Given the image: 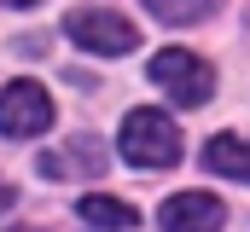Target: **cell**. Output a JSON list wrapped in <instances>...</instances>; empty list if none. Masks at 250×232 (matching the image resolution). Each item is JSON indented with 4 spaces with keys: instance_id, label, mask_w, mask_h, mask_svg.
<instances>
[{
    "instance_id": "cell-1",
    "label": "cell",
    "mask_w": 250,
    "mask_h": 232,
    "mask_svg": "<svg viewBox=\"0 0 250 232\" xmlns=\"http://www.w3.org/2000/svg\"><path fill=\"white\" fill-rule=\"evenodd\" d=\"M123 157L140 169H169L181 163V128L163 111H128L123 116Z\"/></svg>"
},
{
    "instance_id": "cell-2",
    "label": "cell",
    "mask_w": 250,
    "mask_h": 232,
    "mask_svg": "<svg viewBox=\"0 0 250 232\" xmlns=\"http://www.w3.org/2000/svg\"><path fill=\"white\" fill-rule=\"evenodd\" d=\"M151 81H157L175 105H204V99L215 93V70L198 53H181V47H169V53L151 58Z\"/></svg>"
},
{
    "instance_id": "cell-3",
    "label": "cell",
    "mask_w": 250,
    "mask_h": 232,
    "mask_svg": "<svg viewBox=\"0 0 250 232\" xmlns=\"http://www.w3.org/2000/svg\"><path fill=\"white\" fill-rule=\"evenodd\" d=\"M64 29H70L76 47H87V53H99V58H117V53H128V47L140 41V29L128 23L123 12H105V6H82V12H70Z\"/></svg>"
},
{
    "instance_id": "cell-4",
    "label": "cell",
    "mask_w": 250,
    "mask_h": 232,
    "mask_svg": "<svg viewBox=\"0 0 250 232\" xmlns=\"http://www.w3.org/2000/svg\"><path fill=\"white\" fill-rule=\"evenodd\" d=\"M53 128V99L41 81H12L0 87V134L6 139H29V134H47Z\"/></svg>"
},
{
    "instance_id": "cell-5",
    "label": "cell",
    "mask_w": 250,
    "mask_h": 232,
    "mask_svg": "<svg viewBox=\"0 0 250 232\" xmlns=\"http://www.w3.org/2000/svg\"><path fill=\"white\" fill-rule=\"evenodd\" d=\"M227 227V203L209 192H181L163 203V232H221Z\"/></svg>"
},
{
    "instance_id": "cell-6",
    "label": "cell",
    "mask_w": 250,
    "mask_h": 232,
    "mask_svg": "<svg viewBox=\"0 0 250 232\" xmlns=\"http://www.w3.org/2000/svg\"><path fill=\"white\" fill-rule=\"evenodd\" d=\"M41 174H53V180H70V174H105V145L87 139V134H76L64 151H47V157H41Z\"/></svg>"
},
{
    "instance_id": "cell-7",
    "label": "cell",
    "mask_w": 250,
    "mask_h": 232,
    "mask_svg": "<svg viewBox=\"0 0 250 232\" xmlns=\"http://www.w3.org/2000/svg\"><path fill=\"white\" fill-rule=\"evenodd\" d=\"M76 215H82L87 227H99V232H128V227H140V215L128 209L123 197H82Z\"/></svg>"
},
{
    "instance_id": "cell-8",
    "label": "cell",
    "mask_w": 250,
    "mask_h": 232,
    "mask_svg": "<svg viewBox=\"0 0 250 232\" xmlns=\"http://www.w3.org/2000/svg\"><path fill=\"white\" fill-rule=\"evenodd\" d=\"M204 163L215 174H227V180H250V139H233V134H221V139H209V151H204Z\"/></svg>"
},
{
    "instance_id": "cell-9",
    "label": "cell",
    "mask_w": 250,
    "mask_h": 232,
    "mask_svg": "<svg viewBox=\"0 0 250 232\" xmlns=\"http://www.w3.org/2000/svg\"><path fill=\"white\" fill-rule=\"evenodd\" d=\"M146 6H151L163 23H198V18H209L221 0H146Z\"/></svg>"
},
{
    "instance_id": "cell-10",
    "label": "cell",
    "mask_w": 250,
    "mask_h": 232,
    "mask_svg": "<svg viewBox=\"0 0 250 232\" xmlns=\"http://www.w3.org/2000/svg\"><path fill=\"white\" fill-rule=\"evenodd\" d=\"M6 203H12V186H6V180H0V209H6Z\"/></svg>"
},
{
    "instance_id": "cell-11",
    "label": "cell",
    "mask_w": 250,
    "mask_h": 232,
    "mask_svg": "<svg viewBox=\"0 0 250 232\" xmlns=\"http://www.w3.org/2000/svg\"><path fill=\"white\" fill-rule=\"evenodd\" d=\"M0 6H35V0H0Z\"/></svg>"
},
{
    "instance_id": "cell-12",
    "label": "cell",
    "mask_w": 250,
    "mask_h": 232,
    "mask_svg": "<svg viewBox=\"0 0 250 232\" xmlns=\"http://www.w3.org/2000/svg\"><path fill=\"white\" fill-rule=\"evenodd\" d=\"M12 232H35V227H12Z\"/></svg>"
}]
</instances>
